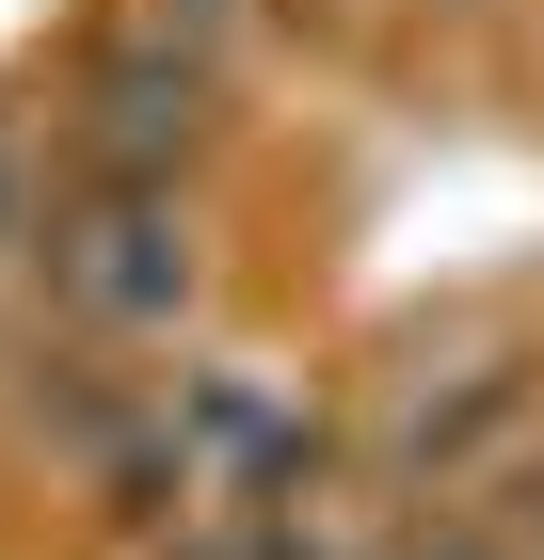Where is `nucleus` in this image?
<instances>
[{
  "instance_id": "obj_1",
  "label": "nucleus",
  "mask_w": 544,
  "mask_h": 560,
  "mask_svg": "<svg viewBox=\"0 0 544 560\" xmlns=\"http://www.w3.org/2000/svg\"><path fill=\"white\" fill-rule=\"evenodd\" d=\"M48 304L81 337H161L176 304H193V241H176L161 176H81V209L48 224Z\"/></svg>"
},
{
  "instance_id": "obj_2",
  "label": "nucleus",
  "mask_w": 544,
  "mask_h": 560,
  "mask_svg": "<svg viewBox=\"0 0 544 560\" xmlns=\"http://www.w3.org/2000/svg\"><path fill=\"white\" fill-rule=\"evenodd\" d=\"M384 560H497V545H481V528H449V545H384Z\"/></svg>"
}]
</instances>
